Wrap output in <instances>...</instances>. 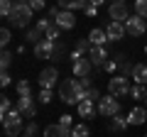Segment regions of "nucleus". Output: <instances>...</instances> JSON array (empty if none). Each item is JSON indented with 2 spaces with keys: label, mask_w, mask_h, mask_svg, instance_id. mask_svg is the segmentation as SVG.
<instances>
[{
  "label": "nucleus",
  "mask_w": 147,
  "mask_h": 137,
  "mask_svg": "<svg viewBox=\"0 0 147 137\" xmlns=\"http://www.w3.org/2000/svg\"><path fill=\"white\" fill-rule=\"evenodd\" d=\"M59 98L66 103V105H79L81 100H86V91L81 88V81L74 76V79H64L59 83Z\"/></svg>",
  "instance_id": "f257e3e1"
},
{
  "label": "nucleus",
  "mask_w": 147,
  "mask_h": 137,
  "mask_svg": "<svg viewBox=\"0 0 147 137\" xmlns=\"http://www.w3.org/2000/svg\"><path fill=\"white\" fill-rule=\"evenodd\" d=\"M32 12H34V10H32L27 3H15V7H12L10 17H7V22H10L15 30H30Z\"/></svg>",
  "instance_id": "f03ea898"
},
{
  "label": "nucleus",
  "mask_w": 147,
  "mask_h": 137,
  "mask_svg": "<svg viewBox=\"0 0 147 137\" xmlns=\"http://www.w3.org/2000/svg\"><path fill=\"white\" fill-rule=\"evenodd\" d=\"M3 127H5V135L7 137H20L25 135V115L20 110L12 108L7 115H3Z\"/></svg>",
  "instance_id": "7ed1b4c3"
},
{
  "label": "nucleus",
  "mask_w": 147,
  "mask_h": 137,
  "mask_svg": "<svg viewBox=\"0 0 147 137\" xmlns=\"http://www.w3.org/2000/svg\"><path fill=\"white\" fill-rule=\"evenodd\" d=\"M130 79L123 74H115L113 79H108V93L115 95V98H123V95H130Z\"/></svg>",
  "instance_id": "20e7f679"
},
{
  "label": "nucleus",
  "mask_w": 147,
  "mask_h": 137,
  "mask_svg": "<svg viewBox=\"0 0 147 137\" xmlns=\"http://www.w3.org/2000/svg\"><path fill=\"white\" fill-rule=\"evenodd\" d=\"M98 113L100 115H105V118H113V115H118L120 113V100L115 98V95H103V98L98 100Z\"/></svg>",
  "instance_id": "39448f33"
},
{
  "label": "nucleus",
  "mask_w": 147,
  "mask_h": 137,
  "mask_svg": "<svg viewBox=\"0 0 147 137\" xmlns=\"http://www.w3.org/2000/svg\"><path fill=\"white\" fill-rule=\"evenodd\" d=\"M37 83L42 86V88H52V91H54V86L59 83V71H57L54 66L42 68V71H39V79H37Z\"/></svg>",
  "instance_id": "423d86ee"
},
{
  "label": "nucleus",
  "mask_w": 147,
  "mask_h": 137,
  "mask_svg": "<svg viewBox=\"0 0 147 137\" xmlns=\"http://www.w3.org/2000/svg\"><path fill=\"white\" fill-rule=\"evenodd\" d=\"M125 32L127 34H132V37H142L147 32V22L142 20L140 15H130L127 17V22H125Z\"/></svg>",
  "instance_id": "0eeeda50"
},
{
  "label": "nucleus",
  "mask_w": 147,
  "mask_h": 137,
  "mask_svg": "<svg viewBox=\"0 0 147 137\" xmlns=\"http://www.w3.org/2000/svg\"><path fill=\"white\" fill-rule=\"evenodd\" d=\"M71 71H74L76 79H86V76H91V71H93V64H91L88 56L74 59V61H71Z\"/></svg>",
  "instance_id": "6e6552de"
},
{
  "label": "nucleus",
  "mask_w": 147,
  "mask_h": 137,
  "mask_svg": "<svg viewBox=\"0 0 147 137\" xmlns=\"http://www.w3.org/2000/svg\"><path fill=\"white\" fill-rule=\"evenodd\" d=\"M15 110H20L25 118H37V103H34V95H27V98H17L15 103Z\"/></svg>",
  "instance_id": "1a4fd4ad"
},
{
  "label": "nucleus",
  "mask_w": 147,
  "mask_h": 137,
  "mask_svg": "<svg viewBox=\"0 0 147 137\" xmlns=\"http://www.w3.org/2000/svg\"><path fill=\"white\" fill-rule=\"evenodd\" d=\"M88 59H91V64H93V68H103L105 61H108L110 56H108V49H105V47H93V44H91Z\"/></svg>",
  "instance_id": "9d476101"
},
{
  "label": "nucleus",
  "mask_w": 147,
  "mask_h": 137,
  "mask_svg": "<svg viewBox=\"0 0 147 137\" xmlns=\"http://www.w3.org/2000/svg\"><path fill=\"white\" fill-rule=\"evenodd\" d=\"M108 15L113 22H127V17H130V10H127L125 3H115V5L108 7Z\"/></svg>",
  "instance_id": "9b49d317"
},
{
  "label": "nucleus",
  "mask_w": 147,
  "mask_h": 137,
  "mask_svg": "<svg viewBox=\"0 0 147 137\" xmlns=\"http://www.w3.org/2000/svg\"><path fill=\"white\" fill-rule=\"evenodd\" d=\"M54 47H57V42H52V39H42L39 44H34V56L37 59H52L54 56Z\"/></svg>",
  "instance_id": "f8f14e48"
},
{
  "label": "nucleus",
  "mask_w": 147,
  "mask_h": 137,
  "mask_svg": "<svg viewBox=\"0 0 147 137\" xmlns=\"http://www.w3.org/2000/svg\"><path fill=\"white\" fill-rule=\"evenodd\" d=\"M105 34H108L110 42H118V39H123V37L127 34V32H125V22H113V20H110L108 27H105Z\"/></svg>",
  "instance_id": "ddd939ff"
},
{
  "label": "nucleus",
  "mask_w": 147,
  "mask_h": 137,
  "mask_svg": "<svg viewBox=\"0 0 147 137\" xmlns=\"http://www.w3.org/2000/svg\"><path fill=\"white\" fill-rule=\"evenodd\" d=\"M76 113H79V118H86V120H88V118H96V113H98V105H96L93 100H81L79 105H76Z\"/></svg>",
  "instance_id": "4468645a"
},
{
  "label": "nucleus",
  "mask_w": 147,
  "mask_h": 137,
  "mask_svg": "<svg viewBox=\"0 0 147 137\" xmlns=\"http://www.w3.org/2000/svg\"><path fill=\"white\" fill-rule=\"evenodd\" d=\"M44 137H71V127L61 125V122H57V125H47V127H44Z\"/></svg>",
  "instance_id": "2eb2a0df"
},
{
  "label": "nucleus",
  "mask_w": 147,
  "mask_h": 137,
  "mask_svg": "<svg viewBox=\"0 0 147 137\" xmlns=\"http://www.w3.org/2000/svg\"><path fill=\"white\" fill-rule=\"evenodd\" d=\"M145 120H147V108H142V105L132 108V110L127 113V122H130L132 127L135 125H145Z\"/></svg>",
  "instance_id": "dca6fc26"
},
{
  "label": "nucleus",
  "mask_w": 147,
  "mask_h": 137,
  "mask_svg": "<svg viewBox=\"0 0 147 137\" xmlns=\"http://www.w3.org/2000/svg\"><path fill=\"white\" fill-rule=\"evenodd\" d=\"M127 115H123V113H118V115H113L110 118V122H108V130L110 132H125L127 130Z\"/></svg>",
  "instance_id": "f3484780"
},
{
  "label": "nucleus",
  "mask_w": 147,
  "mask_h": 137,
  "mask_svg": "<svg viewBox=\"0 0 147 137\" xmlns=\"http://www.w3.org/2000/svg\"><path fill=\"white\" fill-rule=\"evenodd\" d=\"M54 22H57L61 30H71V27L76 25V17H74L71 10H61V12L57 15V20H54Z\"/></svg>",
  "instance_id": "a211bd4d"
},
{
  "label": "nucleus",
  "mask_w": 147,
  "mask_h": 137,
  "mask_svg": "<svg viewBox=\"0 0 147 137\" xmlns=\"http://www.w3.org/2000/svg\"><path fill=\"white\" fill-rule=\"evenodd\" d=\"M88 42L93 44V47H105V42H110V39H108V34H105V30H98V27H96V30L88 32Z\"/></svg>",
  "instance_id": "6ab92c4d"
},
{
  "label": "nucleus",
  "mask_w": 147,
  "mask_h": 137,
  "mask_svg": "<svg viewBox=\"0 0 147 137\" xmlns=\"http://www.w3.org/2000/svg\"><path fill=\"white\" fill-rule=\"evenodd\" d=\"M132 81L135 83H140V86H147V64H135L132 66Z\"/></svg>",
  "instance_id": "aec40b11"
},
{
  "label": "nucleus",
  "mask_w": 147,
  "mask_h": 137,
  "mask_svg": "<svg viewBox=\"0 0 147 137\" xmlns=\"http://www.w3.org/2000/svg\"><path fill=\"white\" fill-rule=\"evenodd\" d=\"M57 5L61 7V10H86V5H88V0H57Z\"/></svg>",
  "instance_id": "412c9836"
},
{
  "label": "nucleus",
  "mask_w": 147,
  "mask_h": 137,
  "mask_svg": "<svg viewBox=\"0 0 147 137\" xmlns=\"http://www.w3.org/2000/svg\"><path fill=\"white\" fill-rule=\"evenodd\" d=\"M42 39H44V34L37 30V27H30V30L25 32V42H27V44H39Z\"/></svg>",
  "instance_id": "4be33fe9"
},
{
  "label": "nucleus",
  "mask_w": 147,
  "mask_h": 137,
  "mask_svg": "<svg viewBox=\"0 0 147 137\" xmlns=\"http://www.w3.org/2000/svg\"><path fill=\"white\" fill-rule=\"evenodd\" d=\"M61 27L57 25V22H52V25L47 27V32H44V39H52V42H59V39H61Z\"/></svg>",
  "instance_id": "5701e85b"
},
{
  "label": "nucleus",
  "mask_w": 147,
  "mask_h": 137,
  "mask_svg": "<svg viewBox=\"0 0 147 137\" xmlns=\"http://www.w3.org/2000/svg\"><path fill=\"white\" fill-rule=\"evenodd\" d=\"M130 95H132V100H147V86H132L130 88Z\"/></svg>",
  "instance_id": "b1692460"
},
{
  "label": "nucleus",
  "mask_w": 147,
  "mask_h": 137,
  "mask_svg": "<svg viewBox=\"0 0 147 137\" xmlns=\"http://www.w3.org/2000/svg\"><path fill=\"white\" fill-rule=\"evenodd\" d=\"M15 91H17V95H20V98H27V95H32V86H30V81H17Z\"/></svg>",
  "instance_id": "393cba45"
},
{
  "label": "nucleus",
  "mask_w": 147,
  "mask_h": 137,
  "mask_svg": "<svg viewBox=\"0 0 147 137\" xmlns=\"http://www.w3.org/2000/svg\"><path fill=\"white\" fill-rule=\"evenodd\" d=\"M12 7H15V0H0V15L5 17H10V12H12Z\"/></svg>",
  "instance_id": "a878e982"
},
{
  "label": "nucleus",
  "mask_w": 147,
  "mask_h": 137,
  "mask_svg": "<svg viewBox=\"0 0 147 137\" xmlns=\"http://www.w3.org/2000/svg\"><path fill=\"white\" fill-rule=\"evenodd\" d=\"M52 98H54V91H52V88H42V91H39V95H37V100H39L42 105L52 103Z\"/></svg>",
  "instance_id": "bb28decb"
},
{
  "label": "nucleus",
  "mask_w": 147,
  "mask_h": 137,
  "mask_svg": "<svg viewBox=\"0 0 147 137\" xmlns=\"http://www.w3.org/2000/svg\"><path fill=\"white\" fill-rule=\"evenodd\" d=\"M12 64V52H7V49H3V54H0V66H3V71H7Z\"/></svg>",
  "instance_id": "cd10ccee"
},
{
  "label": "nucleus",
  "mask_w": 147,
  "mask_h": 137,
  "mask_svg": "<svg viewBox=\"0 0 147 137\" xmlns=\"http://www.w3.org/2000/svg\"><path fill=\"white\" fill-rule=\"evenodd\" d=\"M135 15L147 20V0H135Z\"/></svg>",
  "instance_id": "c85d7f7f"
},
{
  "label": "nucleus",
  "mask_w": 147,
  "mask_h": 137,
  "mask_svg": "<svg viewBox=\"0 0 147 137\" xmlns=\"http://www.w3.org/2000/svg\"><path fill=\"white\" fill-rule=\"evenodd\" d=\"M10 39H12V32H10V27H3V30H0V44H3V49H7Z\"/></svg>",
  "instance_id": "c756f323"
},
{
  "label": "nucleus",
  "mask_w": 147,
  "mask_h": 137,
  "mask_svg": "<svg viewBox=\"0 0 147 137\" xmlns=\"http://www.w3.org/2000/svg\"><path fill=\"white\" fill-rule=\"evenodd\" d=\"M71 137H88V127L81 122V125H74L71 127Z\"/></svg>",
  "instance_id": "7c9ffc66"
},
{
  "label": "nucleus",
  "mask_w": 147,
  "mask_h": 137,
  "mask_svg": "<svg viewBox=\"0 0 147 137\" xmlns=\"http://www.w3.org/2000/svg\"><path fill=\"white\" fill-rule=\"evenodd\" d=\"M64 54H66V44H64V42H57V47H54V61H61V59H64Z\"/></svg>",
  "instance_id": "2f4dec72"
},
{
  "label": "nucleus",
  "mask_w": 147,
  "mask_h": 137,
  "mask_svg": "<svg viewBox=\"0 0 147 137\" xmlns=\"http://www.w3.org/2000/svg\"><path fill=\"white\" fill-rule=\"evenodd\" d=\"M12 110V103L7 95H3V100H0V115H7V113Z\"/></svg>",
  "instance_id": "473e14b6"
},
{
  "label": "nucleus",
  "mask_w": 147,
  "mask_h": 137,
  "mask_svg": "<svg viewBox=\"0 0 147 137\" xmlns=\"http://www.w3.org/2000/svg\"><path fill=\"white\" fill-rule=\"evenodd\" d=\"M113 59H115V64H118V68H125L127 66V64H130V61H127V56H125V54H115V56H113Z\"/></svg>",
  "instance_id": "72a5a7b5"
},
{
  "label": "nucleus",
  "mask_w": 147,
  "mask_h": 137,
  "mask_svg": "<svg viewBox=\"0 0 147 137\" xmlns=\"http://www.w3.org/2000/svg\"><path fill=\"white\" fill-rule=\"evenodd\" d=\"M103 71H108V74H113V76H115V71H118L115 59H108V61H105V66H103Z\"/></svg>",
  "instance_id": "f704fd0d"
},
{
  "label": "nucleus",
  "mask_w": 147,
  "mask_h": 137,
  "mask_svg": "<svg viewBox=\"0 0 147 137\" xmlns=\"http://www.w3.org/2000/svg\"><path fill=\"white\" fill-rule=\"evenodd\" d=\"M25 135H30V137L37 135V122H34V120H30V122L25 125Z\"/></svg>",
  "instance_id": "c9c22d12"
},
{
  "label": "nucleus",
  "mask_w": 147,
  "mask_h": 137,
  "mask_svg": "<svg viewBox=\"0 0 147 137\" xmlns=\"http://www.w3.org/2000/svg\"><path fill=\"white\" fill-rule=\"evenodd\" d=\"M10 83H12V76L7 74V71H3V76H0V86H3V88H7Z\"/></svg>",
  "instance_id": "e433bc0d"
},
{
  "label": "nucleus",
  "mask_w": 147,
  "mask_h": 137,
  "mask_svg": "<svg viewBox=\"0 0 147 137\" xmlns=\"http://www.w3.org/2000/svg\"><path fill=\"white\" fill-rule=\"evenodd\" d=\"M27 5H30L32 10H44V5H47V3H44V0H30Z\"/></svg>",
  "instance_id": "4c0bfd02"
},
{
  "label": "nucleus",
  "mask_w": 147,
  "mask_h": 137,
  "mask_svg": "<svg viewBox=\"0 0 147 137\" xmlns=\"http://www.w3.org/2000/svg\"><path fill=\"white\" fill-rule=\"evenodd\" d=\"M100 98H103V95H100V91H98V88H91V91H88V100H93V103H98Z\"/></svg>",
  "instance_id": "58836bf2"
},
{
  "label": "nucleus",
  "mask_w": 147,
  "mask_h": 137,
  "mask_svg": "<svg viewBox=\"0 0 147 137\" xmlns=\"http://www.w3.org/2000/svg\"><path fill=\"white\" fill-rule=\"evenodd\" d=\"M86 15H88V17H96V15H98V7H96V5H86Z\"/></svg>",
  "instance_id": "ea45409f"
},
{
  "label": "nucleus",
  "mask_w": 147,
  "mask_h": 137,
  "mask_svg": "<svg viewBox=\"0 0 147 137\" xmlns=\"http://www.w3.org/2000/svg\"><path fill=\"white\" fill-rule=\"evenodd\" d=\"M61 125H66V127H74V120H71V115H61Z\"/></svg>",
  "instance_id": "a19ab883"
},
{
  "label": "nucleus",
  "mask_w": 147,
  "mask_h": 137,
  "mask_svg": "<svg viewBox=\"0 0 147 137\" xmlns=\"http://www.w3.org/2000/svg\"><path fill=\"white\" fill-rule=\"evenodd\" d=\"M59 12H61V7H59V5L49 7V17H52V20H57V15H59Z\"/></svg>",
  "instance_id": "79ce46f5"
},
{
  "label": "nucleus",
  "mask_w": 147,
  "mask_h": 137,
  "mask_svg": "<svg viewBox=\"0 0 147 137\" xmlns=\"http://www.w3.org/2000/svg\"><path fill=\"white\" fill-rule=\"evenodd\" d=\"M103 3H105V0H88V5H96V7H100Z\"/></svg>",
  "instance_id": "37998d69"
},
{
  "label": "nucleus",
  "mask_w": 147,
  "mask_h": 137,
  "mask_svg": "<svg viewBox=\"0 0 147 137\" xmlns=\"http://www.w3.org/2000/svg\"><path fill=\"white\" fill-rule=\"evenodd\" d=\"M115 3H125V0H110V5H115Z\"/></svg>",
  "instance_id": "c03bdc74"
},
{
  "label": "nucleus",
  "mask_w": 147,
  "mask_h": 137,
  "mask_svg": "<svg viewBox=\"0 0 147 137\" xmlns=\"http://www.w3.org/2000/svg\"><path fill=\"white\" fill-rule=\"evenodd\" d=\"M15 3H30V0H15Z\"/></svg>",
  "instance_id": "a18cd8bd"
},
{
  "label": "nucleus",
  "mask_w": 147,
  "mask_h": 137,
  "mask_svg": "<svg viewBox=\"0 0 147 137\" xmlns=\"http://www.w3.org/2000/svg\"><path fill=\"white\" fill-rule=\"evenodd\" d=\"M145 54H147V44H145Z\"/></svg>",
  "instance_id": "49530a36"
},
{
  "label": "nucleus",
  "mask_w": 147,
  "mask_h": 137,
  "mask_svg": "<svg viewBox=\"0 0 147 137\" xmlns=\"http://www.w3.org/2000/svg\"><path fill=\"white\" fill-rule=\"evenodd\" d=\"M22 137H30V135H22Z\"/></svg>",
  "instance_id": "de8ad7c7"
},
{
  "label": "nucleus",
  "mask_w": 147,
  "mask_h": 137,
  "mask_svg": "<svg viewBox=\"0 0 147 137\" xmlns=\"http://www.w3.org/2000/svg\"><path fill=\"white\" fill-rule=\"evenodd\" d=\"M145 137H147V135H145Z\"/></svg>",
  "instance_id": "09e8293b"
}]
</instances>
